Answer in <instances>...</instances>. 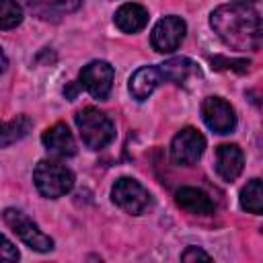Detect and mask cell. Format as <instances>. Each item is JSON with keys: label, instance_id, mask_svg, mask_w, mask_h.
Instances as JSON below:
<instances>
[{"label": "cell", "instance_id": "3", "mask_svg": "<svg viewBox=\"0 0 263 263\" xmlns=\"http://www.w3.org/2000/svg\"><path fill=\"white\" fill-rule=\"evenodd\" d=\"M33 183L43 197L55 199L74 187V173L58 160H39L33 171Z\"/></svg>", "mask_w": 263, "mask_h": 263}, {"label": "cell", "instance_id": "14", "mask_svg": "<svg viewBox=\"0 0 263 263\" xmlns=\"http://www.w3.org/2000/svg\"><path fill=\"white\" fill-rule=\"evenodd\" d=\"M160 80L162 78H160L158 66H142L129 78V92L136 101H144L154 92V88L160 84Z\"/></svg>", "mask_w": 263, "mask_h": 263}, {"label": "cell", "instance_id": "20", "mask_svg": "<svg viewBox=\"0 0 263 263\" xmlns=\"http://www.w3.org/2000/svg\"><path fill=\"white\" fill-rule=\"evenodd\" d=\"M212 64H224V66H218V68H230V70H238V72H247L249 68V62L247 60H226V58H214Z\"/></svg>", "mask_w": 263, "mask_h": 263}, {"label": "cell", "instance_id": "21", "mask_svg": "<svg viewBox=\"0 0 263 263\" xmlns=\"http://www.w3.org/2000/svg\"><path fill=\"white\" fill-rule=\"evenodd\" d=\"M181 259H183V261H197V259H201V261H212V257H210L205 251H201L199 247H187V249L181 253Z\"/></svg>", "mask_w": 263, "mask_h": 263}, {"label": "cell", "instance_id": "17", "mask_svg": "<svg viewBox=\"0 0 263 263\" xmlns=\"http://www.w3.org/2000/svg\"><path fill=\"white\" fill-rule=\"evenodd\" d=\"M240 205L242 210L251 212V214H261L263 212V187H261V179H251L242 191H240Z\"/></svg>", "mask_w": 263, "mask_h": 263}, {"label": "cell", "instance_id": "19", "mask_svg": "<svg viewBox=\"0 0 263 263\" xmlns=\"http://www.w3.org/2000/svg\"><path fill=\"white\" fill-rule=\"evenodd\" d=\"M16 259H18L16 247L6 236L0 234V261H16Z\"/></svg>", "mask_w": 263, "mask_h": 263}, {"label": "cell", "instance_id": "22", "mask_svg": "<svg viewBox=\"0 0 263 263\" xmlns=\"http://www.w3.org/2000/svg\"><path fill=\"white\" fill-rule=\"evenodd\" d=\"M55 4L64 10H76L82 4V0H55Z\"/></svg>", "mask_w": 263, "mask_h": 263}, {"label": "cell", "instance_id": "18", "mask_svg": "<svg viewBox=\"0 0 263 263\" xmlns=\"http://www.w3.org/2000/svg\"><path fill=\"white\" fill-rule=\"evenodd\" d=\"M23 21V8L16 0H0V29L8 31L18 27Z\"/></svg>", "mask_w": 263, "mask_h": 263}, {"label": "cell", "instance_id": "6", "mask_svg": "<svg viewBox=\"0 0 263 263\" xmlns=\"http://www.w3.org/2000/svg\"><path fill=\"white\" fill-rule=\"evenodd\" d=\"M113 78H115V70L109 62L103 60H95L88 62L82 70H80V88H84L90 97L105 101L113 88Z\"/></svg>", "mask_w": 263, "mask_h": 263}, {"label": "cell", "instance_id": "10", "mask_svg": "<svg viewBox=\"0 0 263 263\" xmlns=\"http://www.w3.org/2000/svg\"><path fill=\"white\" fill-rule=\"evenodd\" d=\"M41 142H43L45 150L53 156L66 158V156L76 154V142H74V136L66 123H55V125L47 127L41 134Z\"/></svg>", "mask_w": 263, "mask_h": 263}, {"label": "cell", "instance_id": "12", "mask_svg": "<svg viewBox=\"0 0 263 263\" xmlns=\"http://www.w3.org/2000/svg\"><path fill=\"white\" fill-rule=\"evenodd\" d=\"M175 201L179 208H183L185 212L195 214V216H212L216 210L210 195L197 187H181L175 193Z\"/></svg>", "mask_w": 263, "mask_h": 263}, {"label": "cell", "instance_id": "24", "mask_svg": "<svg viewBox=\"0 0 263 263\" xmlns=\"http://www.w3.org/2000/svg\"><path fill=\"white\" fill-rule=\"evenodd\" d=\"M6 66H8V60H6V55H4V51L0 49V74L6 70Z\"/></svg>", "mask_w": 263, "mask_h": 263}, {"label": "cell", "instance_id": "8", "mask_svg": "<svg viewBox=\"0 0 263 263\" xmlns=\"http://www.w3.org/2000/svg\"><path fill=\"white\" fill-rule=\"evenodd\" d=\"M185 33H187L185 21H183L181 16L168 14V16L160 18V21L154 25V29H152V33H150V43H152V47H154L156 51H160V53H171V51H175V49L181 45Z\"/></svg>", "mask_w": 263, "mask_h": 263}, {"label": "cell", "instance_id": "2", "mask_svg": "<svg viewBox=\"0 0 263 263\" xmlns=\"http://www.w3.org/2000/svg\"><path fill=\"white\" fill-rule=\"evenodd\" d=\"M74 121L78 125L80 138L86 148L90 150H101L107 144L113 142L115 138V125L113 121L99 109L95 107H84L74 115Z\"/></svg>", "mask_w": 263, "mask_h": 263}, {"label": "cell", "instance_id": "9", "mask_svg": "<svg viewBox=\"0 0 263 263\" xmlns=\"http://www.w3.org/2000/svg\"><path fill=\"white\" fill-rule=\"evenodd\" d=\"M201 117L205 125L216 134H230L236 125L234 109L222 97H208L201 103Z\"/></svg>", "mask_w": 263, "mask_h": 263}, {"label": "cell", "instance_id": "7", "mask_svg": "<svg viewBox=\"0 0 263 263\" xmlns=\"http://www.w3.org/2000/svg\"><path fill=\"white\" fill-rule=\"evenodd\" d=\"M205 148V138L195 127H183L171 142V158L175 164H195Z\"/></svg>", "mask_w": 263, "mask_h": 263}, {"label": "cell", "instance_id": "4", "mask_svg": "<svg viewBox=\"0 0 263 263\" xmlns=\"http://www.w3.org/2000/svg\"><path fill=\"white\" fill-rule=\"evenodd\" d=\"M2 218H4L6 226H8L29 249L39 251V253H47V251L53 249V240H51L47 234H43V232L39 230V226H37L27 214H23L21 210H16V208H6V210L2 212Z\"/></svg>", "mask_w": 263, "mask_h": 263}, {"label": "cell", "instance_id": "16", "mask_svg": "<svg viewBox=\"0 0 263 263\" xmlns=\"http://www.w3.org/2000/svg\"><path fill=\"white\" fill-rule=\"evenodd\" d=\"M31 129V119L27 115H16L10 121H0V146H8L25 138Z\"/></svg>", "mask_w": 263, "mask_h": 263}, {"label": "cell", "instance_id": "15", "mask_svg": "<svg viewBox=\"0 0 263 263\" xmlns=\"http://www.w3.org/2000/svg\"><path fill=\"white\" fill-rule=\"evenodd\" d=\"M158 72H160V78L166 80V82L185 84L191 76L199 74V68L189 58H173L164 64H158Z\"/></svg>", "mask_w": 263, "mask_h": 263}, {"label": "cell", "instance_id": "13", "mask_svg": "<svg viewBox=\"0 0 263 263\" xmlns=\"http://www.w3.org/2000/svg\"><path fill=\"white\" fill-rule=\"evenodd\" d=\"M113 21H115V27L119 31H123V33H138V31H142L148 25V10L142 4L127 2V4H121L115 10Z\"/></svg>", "mask_w": 263, "mask_h": 263}, {"label": "cell", "instance_id": "5", "mask_svg": "<svg viewBox=\"0 0 263 263\" xmlns=\"http://www.w3.org/2000/svg\"><path fill=\"white\" fill-rule=\"evenodd\" d=\"M111 199L117 208H121L123 212H127L132 216H140L150 205L148 189L132 177H121L115 181V185L111 189Z\"/></svg>", "mask_w": 263, "mask_h": 263}, {"label": "cell", "instance_id": "23", "mask_svg": "<svg viewBox=\"0 0 263 263\" xmlns=\"http://www.w3.org/2000/svg\"><path fill=\"white\" fill-rule=\"evenodd\" d=\"M78 88H80V84H72V86H68V88H64V95H66V99H74L76 97V92H78Z\"/></svg>", "mask_w": 263, "mask_h": 263}, {"label": "cell", "instance_id": "11", "mask_svg": "<svg viewBox=\"0 0 263 263\" xmlns=\"http://www.w3.org/2000/svg\"><path fill=\"white\" fill-rule=\"evenodd\" d=\"M245 166L242 150L236 144H222L216 148V173L224 181H234Z\"/></svg>", "mask_w": 263, "mask_h": 263}, {"label": "cell", "instance_id": "1", "mask_svg": "<svg viewBox=\"0 0 263 263\" xmlns=\"http://www.w3.org/2000/svg\"><path fill=\"white\" fill-rule=\"evenodd\" d=\"M210 25L218 33V37L232 49L257 51L261 47V16L251 4L230 2L218 6L210 16Z\"/></svg>", "mask_w": 263, "mask_h": 263}]
</instances>
